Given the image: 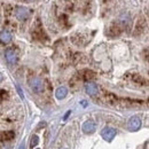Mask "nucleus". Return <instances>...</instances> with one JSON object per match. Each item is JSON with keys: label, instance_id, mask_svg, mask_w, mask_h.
Masks as SVG:
<instances>
[{"label": "nucleus", "instance_id": "obj_18", "mask_svg": "<svg viewBox=\"0 0 149 149\" xmlns=\"http://www.w3.org/2000/svg\"><path fill=\"white\" fill-rule=\"evenodd\" d=\"M62 149H68V148H62Z\"/></svg>", "mask_w": 149, "mask_h": 149}, {"label": "nucleus", "instance_id": "obj_15", "mask_svg": "<svg viewBox=\"0 0 149 149\" xmlns=\"http://www.w3.org/2000/svg\"><path fill=\"white\" fill-rule=\"evenodd\" d=\"M81 104H83V107H86L87 106V102L86 101H81Z\"/></svg>", "mask_w": 149, "mask_h": 149}, {"label": "nucleus", "instance_id": "obj_11", "mask_svg": "<svg viewBox=\"0 0 149 149\" xmlns=\"http://www.w3.org/2000/svg\"><path fill=\"white\" fill-rule=\"evenodd\" d=\"M38 143H39V138H38V135H33L32 139H31V148L36 147Z\"/></svg>", "mask_w": 149, "mask_h": 149}, {"label": "nucleus", "instance_id": "obj_3", "mask_svg": "<svg viewBox=\"0 0 149 149\" xmlns=\"http://www.w3.org/2000/svg\"><path fill=\"white\" fill-rule=\"evenodd\" d=\"M141 126V120L138 116H133L131 117V119L129 120V130L134 132V131H138Z\"/></svg>", "mask_w": 149, "mask_h": 149}, {"label": "nucleus", "instance_id": "obj_4", "mask_svg": "<svg viewBox=\"0 0 149 149\" xmlns=\"http://www.w3.org/2000/svg\"><path fill=\"white\" fill-rule=\"evenodd\" d=\"M101 135L106 141H111L112 139L115 138V135H116V130L112 129V127H106V129L102 130Z\"/></svg>", "mask_w": 149, "mask_h": 149}, {"label": "nucleus", "instance_id": "obj_6", "mask_svg": "<svg viewBox=\"0 0 149 149\" xmlns=\"http://www.w3.org/2000/svg\"><path fill=\"white\" fill-rule=\"evenodd\" d=\"M85 90H86V93L88 95H91V96H95L96 94L99 93V88L94 83H87L85 85Z\"/></svg>", "mask_w": 149, "mask_h": 149}, {"label": "nucleus", "instance_id": "obj_8", "mask_svg": "<svg viewBox=\"0 0 149 149\" xmlns=\"http://www.w3.org/2000/svg\"><path fill=\"white\" fill-rule=\"evenodd\" d=\"M10 40H12V33L9 31L3 30L0 32V41L2 44H8V42H10Z\"/></svg>", "mask_w": 149, "mask_h": 149}, {"label": "nucleus", "instance_id": "obj_7", "mask_svg": "<svg viewBox=\"0 0 149 149\" xmlns=\"http://www.w3.org/2000/svg\"><path fill=\"white\" fill-rule=\"evenodd\" d=\"M83 131L86 134H92L94 131H95V124H94L93 122H91V120L85 122L83 124Z\"/></svg>", "mask_w": 149, "mask_h": 149}, {"label": "nucleus", "instance_id": "obj_17", "mask_svg": "<svg viewBox=\"0 0 149 149\" xmlns=\"http://www.w3.org/2000/svg\"><path fill=\"white\" fill-rule=\"evenodd\" d=\"M1 80H2V74H0V81H1Z\"/></svg>", "mask_w": 149, "mask_h": 149}, {"label": "nucleus", "instance_id": "obj_5", "mask_svg": "<svg viewBox=\"0 0 149 149\" xmlns=\"http://www.w3.org/2000/svg\"><path fill=\"white\" fill-rule=\"evenodd\" d=\"M5 57L9 64H15L17 61V55L13 49H7L5 53Z\"/></svg>", "mask_w": 149, "mask_h": 149}, {"label": "nucleus", "instance_id": "obj_12", "mask_svg": "<svg viewBox=\"0 0 149 149\" xmlns=\"http://www.w3.org/2000/svg\"><path fill=\"white\" fill-rule=\"evenodd\" d=\"M95 77V74L92 72L91 70H87V71H85V79L86 80H90L91 78H94Z\"/></svg>", "mask_w": 149, "mask_h": 149}, {"label": "nucleus", "instance_id": "obj_10", "mask_svg": "<svg viewBox=\"0 0 149 149\" xmlns=\"http://www.w3.org/2000/svg\"><path fill=\"white\" fill-rule=\"evenodd\" d=\"M14 138V132L13 131H6L0 133V140L1 141H9Z\"/></svg>", "mask_w": 149, "mask_h": 149}, {"label": "nucleus", "instance_id": "obj_16", "mask_svg": "<svg viewBox=\"0 0 149 149\" xmlns=\"http://www.w3.org/2000/svg\"><path fill=\"white\" fill-rule=\"evenodd\" d=\"M19 149H25V146H24V143H22V145H21Z\"/></svg>", "mask_w": 149, "mask_h": 149}, {"label": "nucleus", "instance_id": "obj_14", "mask_svg": "<svg viewBox=\"0 0 149 149\" xmlns=\"http://www.w3.org/2000/svg\"><path fill=\"white\" fill-rule=\"evenodd\" d=\"M70 113H71V111H70V110H69V111H67V112H65V115H64V117H63V119H64V120H65V119H68V117H69V115H70Z\"/></svg>", "mask_w": 149, "mask_h": 149}, {"label": "nucleus", "instance_id": "obj_13", "mask_svg": "<svg viewBox=\"0 0 149 149\" xmlns=\"http://www.w3.org/2000/svg\"><path fill=\"white\" fill-rule=\"evenodd\" d=\"M16 90H17V92H19V96H21L22 99H24V94H23V92H22V90H21V87H19V85H16Z\"/></svg>", "mask_w": 149, "mask_h": 149}, {"label": "nucleus", "instance_id": "obj_1", "mask_svg": "<svg viewBox=\"0 0 149 149\" xmlns=\"http://www.w3.org/2000/svg\"><path fill=\"white\" fill-rule=\"evenodd\" d=\"M29 85L31 87V90L35 92V93H41L44 92V83L40 78L38 77H33L29 80Z\"/></svg>", "mask_w": 149, "mask_h": 149}, {"label": "nucleus", "instance_id": "obj_2", "mask_svg": "<svg viewBox=\"0 0 149 149\" xmlns=\"http://www.w3.org/2000/svg\"><path fill=\"white\" fill-rule=\"evenodd\" d=\"M29 15H30V12L28 8L25 7H21L17 6L15 8V16L19 19V21H25V19H29Z\"/></svg>", "mask_w": 149, "mask_h": 149}, {"label": "nucleus", "instance_id": "obj_9", "mask_svg": "<svg viewBox=\"0 0 149 149\" xmlns=\"http://www.w3.org/2000/svg\"><path fill=\"white\" fill-rule=\"evenodd\" d=\"M67 94H68V90H67L65 87L61 86V87H58V88L56 90L55 96H56V99H58V100H62V99H64V97L67 96Z\"/></svg>", "mask_w": 149, "mask_h": 149}, {"label": "nucleus", "instance_id": "obj_19", "mask_svg": "<svg viewBox=\"0 0 149 149\" xmlns=\"http://www.w3.org/2000/svg\"><path fill=\"white\" fill-rule=\"evenodd\" d=\"M37 149H39V148H37Z\"/></svg>", "mask_w": 149, "mask_h": 149}]
</instances>
